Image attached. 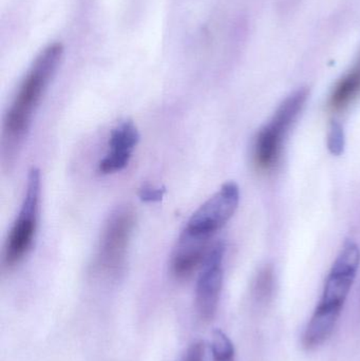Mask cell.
Listing matches in <instances>:
<instances>
[{"label": "cell", "instance_id": "3957f363", "mask_svg": "<svg viewBox=\"0 0 360 361\" xmlns=\"http://www.w3.org/2000/svg\"><path fill=\"white\" fill-rule=\"evenodd\" d=\"M308 89L292 93L279 106L268 125L258 133L254 144V162L261 171L273 169L280 159L283 143L308 99Z\"/></svg>", "mask_w": 360, "mask_h": 361}, {"label": "cell", "instance_id": "7a4b0ae2", "mask_svg": "<svg viewBox=\"0 0 360 361\" xmlns=\"http://www.w3.org/2000/svg\"><path fill=\"white\" fill-rule=\"evenodd\" d=\"M360 264V250L355 242H345L327 280L321 301L304 331L302 343L308 350L325 343L337 326Z\"/></svg>", "mask_w": 360, "mask_h": 361}, {"label": "cell", "instance_id": "8992f818", "mask_svg": "<svg viewBox=\"0 0 360 361\" xmlns=\"http://www.w3.org/2000/svg\"><path fill=\"white\" fill-rule=\"evenodd\" d=\"M224 255L223 242H213L200 269L194 303L197 313L203 322H211L217 313L223 286Z\"/></svg>", "mask_w": 360, "mask_h": 361}, {"label": "cell", "instance_id": "4fadbf2b", "mask_svg": "<svg viewBox=\"0 0 360 361\" xmlns=\"http://www.w3.org/2000/svg\"><path fill=\"white\" fill-rule=\"evenodd\" d=\"M328 149L333 156H340L344 152L346 139L342 124L337 121H333L330 124L327 135Z\"/></svg>", "mask_w": 360, "mask_h": 361}, {"label": "cell", "instance_id": "9a60e30c", "mask_svg": "<svg viewBox=\"0 0 360 361\" xmlns=\"http://www.w3.org/2000/svg\"><path fill=\"white\" fill-rule=\"evenodd\" d=\"M164 193L165 189L146 185L139 189V197L144 202H159L162 200Z\"/></svg>", "mask_w": 360, "mask_h": 361}, {"label": "cell", "instance_id": "9c48e42d", "mask_svg": "<svg viewBox=\"0 0 360 361\" xmlns=\"http://www.w3.org/2000/svg\"><path fill=\"white\" fill-rule=\"evenodd\" d=\"M139 142V133L132 121L118 123L110 133L107 154L99 164V173L112 175L123 171L128 165Z\"/></svg>", "mask_w": 360, "mask_h": 361}, {"label": "cell", "instance_id": "6da1fadb", "mask_svg": "<svg viewBox=\"0 0 360 361\" xmlns=\"http://www.w3.org/2000/svg\"><path fill=\"white\" fill-rule=\"evenodd\" d=\"M63 47L53 42L32 63L23 78L2 125L1 161L4 169L14 165L33 122L36 110L63 59Z\"/></svg>", "mask_w": 360, "mask_h": 361}, {"label": "cell", "instance_id": "7c38bea8", "mask_svg": "<svg viewBox=\"0 0 360 361\" xmlns=\"http://www.w3.org/2000/svg\"><path fill=\"white\" fill-rule=\"evenodd\" d=\"M274 290V271L266 267L260 271L254 286V294L259 302L266 303L270 300Z\"/></svg>", "mask_w": 360, "mask_h": 361}, {"label": "cell", "instance_id": "52a82bcc", "mask_svg": "<svg viewBox=\"0 0 360 361\" xmlns=\"http://www.w3.org/2000/svg\"><path fill=\"white\" fill-rule=\"evenodd\" d=\"M240 201V189L228 182L190 216L186 228L213 237L234 216Z\"/></svg>", "mask_w": 360, "mask_h": 361}, {"label": "cell", "instance_id": "30bf717a", "mask_svg": "<svg viewBox=\"0 0 360 361\" xmlns=\"http://www.w3.org/2000/svg\"><path fill=\"white\" fill-rule=\"evenodd\" d=\"M360 94V59L356 65L344 76L333 89L329 107L338 112L346 109Z\"/></svg>", "mask_w": 360, "mask_h": 361}, {"label": "cell", "instance_id": "5bb4252c", "mask_svg": "<svg viewBox=\"0 0 360 361\" xmlns=\"http://www.w3.org/2000/svg\"><path fill=\"white\" fill-rule=\"evenodd\" d=\"M204 343L201 341H197L190 345L182 361H204Z\"/></svg>", "mask_w": 360, "mask_h": 361}, {"label": "cell", "instance_id": "ba28073f", "mask_svg": "<svg viewBox=\"0 0 360 361\" xmlns=\"http://www.w3.org/2000/svg\"><path fill=\"white\" fill-rule=\"evenodd\" d=\"M211 239L213 237L194 233L185 227L171 255V273L177 279H188L201 269L213 245Z\"/></svg>", "mask_w": 360, "mask_h": 361}, {"label": "cell", "instance_id": "5b68a950", "mask_svg": "<svg viewBox=\"0 0 360 361\" xmlns=\"http://www.w3.org/2000/svg\"><path fill=\"white\" fill-rule=\"evenodd\" d=\"M135 226V214L129 206L114 210L101 231L94 269L107 277H116L126 265L129 244Z\"/></svg>", "mask_w": 360, "mask_h": 361}, {"label": "cell", "instance_id": "8fae6325", "mask_svg": "<svg viewBox=\"0 0 360 361\" xmlns=\"http://www.w3.org/2000/svg\"><path fill=\"white\" fill-rule=\"evenodd\" d=\"M211 349L213 361H235L234 343L223 331H213Z\"/></svg>", "mask_w": 360, "mask_h": 361}, {"label": "cell", "instance_id": "277c9868", "mask_svg": "<svg viewBox=\"0 0 360 361\" xmlns=\"http://www.w3.org/2000/svg\"><path fill=\"white\" fill-rule=\"evenodd\" d=\"M40 184V171L32 169L20 210L4 244V262L8 269L23 262L33 247L39 216Z\"/></svg>", "mask_w": 360, "mask_h": 361}]
</instances>
